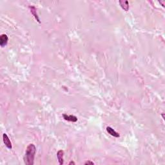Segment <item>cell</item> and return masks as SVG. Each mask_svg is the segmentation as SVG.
<instances>
[{"mask_svg":"<svg viewBox=\"0 0 165 165\" xmlns=\"http://www.w3.org/2000/svg\"><path fill=\"white\" fill-rule=\"evenodd\" d=\"M36 148L34 144H29L26 147L24 156V162L26 165H33L35 158Z\"/></svg>","mask_w":165,"mask_h":165,"instance_id":"1","label":"cell"},{"mask_svg":"<svg viewBox=\"0 0 165 165\" xmlns=\"http://www.w3.org/2000/svg\"><path fill=\"white\" fill-rule=\"evenodd\" d=\"M3 143H4V144H5L6 146L7 147V148H8V149L10 150L12 149V143H11L9 137H8V135H7L6 134H3Z\"/></svg>","mask_w":165,"mask_h":165,"instance_id":"2","label":"cell"},{"mask_svg":"<svg viewBox=\"0 0 165 165\" xmlns=\"http://www.w3.org/2000/svg\"><path fill=\"white\" fill-rule=\"evenodd\" d=\"M8 38L6 34H2L0 36V46L2 47H4L7 45Z\"/></svg>","mask_w":165,"mask_h":165,"instance_id":"3","label":"cell"},{"mask_svg":"<svg viewBox=\"0 0 165 165\" xmlns=\"http://www.w3.org/2000/svg\"><path fill=\"white\" fill-rule=\"evenodd\" d=\"M29 9H30V12H31L32 14L34 16V17H35V19L36 20V21H38L39 23H41V21H40V20H39V16H38V13H37V10H36V8H35L34 6H29Z\"/></svg>","mask_w":165,"mask_h":165,"instance_id":"4","label":"cell"},{"mask_svg":"<svg viewBox=\"0 0 165 165\" xmlns=\"http://www.w3.org/2000/svg\"><path fill=\"white\" fill-rule=\"evenodd\" d=\"M121 7L124 11H128L129 10V3L128 1L126 0H120L119 2Z\"/></svg>","mask_w":165,"mask_h":165,"instance_id":"5","label":"cell"},{"mask_svg":"<svg viewBox=\"0 0 165 165\" xmlns=\"http://www.w3.org/2000/svg\"><path fill=\"white\" fill-rule=\"evenodd\" d=\"M63 119L66 121L71 122H76L77 121V118L75 115H67V114H63Z\"/></svg>","mask_w":165,"mask_h":165,"instance_id":"6","label":"cell"},{"mask_svg":"<svg viewBox=\"0 0 165 165\" xmlns=\"http://www.w3.org/2000/svg\"><path fill=\"white\" fill-rule=\"evenodd\" d=\"M106 131H107V132L109 134H110L112 136H114L115 137H120V135H119V133L115 132L112 128L110 127V126L106 127Z\"/></svg>","mask_w":165,"mask_h":165,"instance_id":"7","label":"cell"},{"mask_svg":"<svg viewBox=\"0 0 165 165\" xmlns=\"http://www.w3.org/2000/svg\"><path fill=\"white\" fill-rule=\"evenodd\" d=\"M63 155H64V152L63 150H59L58 152V153H57V157H58L59 164L61 165H63V163H64Z\"/></svg>","mask_w":165,"mask_h":165,"instance_id":"8","label":"cell"},{"mask_svg":"<svg viewBox=\"0 0 165 165\" xmlns=\"http://www.w3.org/2000/svg\"><path fill=\"white\" fill-rule=\"evenodd\" d=\"M94 162H93L92 161H88L87 162H85V165H94Z\"/></svg>","mask_w":165,"mask_h":165,"instance_id":"9","label":"cell"},{"mask_svg":"<svg viewBox=\"0 0 165 165\" xmlns=\"http://www.w3.org/2000/svg\"><path fill=\"white\" fill-rule=\"evenodd\" d=\"M159 3H161V4H162V7H164V3H165L164 1H160Z\"/></svg>","mask_w":165,"mask_h":165,"instance_id":"10","label":"cell"},{"mask_svg":"<svg viewBox=\"0 0 165 165\" xmlns=\"http://www.w3.org/2000/svg\"><path fill=\"white\" fill-rule=\"evenodd\" d=\"M71 164H73V165H75L76 164V163H75L74 161H70V162H69V165H71Z\"/></svg>","mask_w":165,"mask_h":165,"instance_id":"11","label":"cell"}]
</instances>
